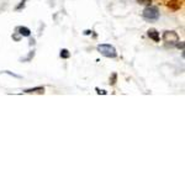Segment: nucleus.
I'll use <instances>...</instances> for the list:
<instances>
[{
	"instance_id": "nucleus-2",
	"label": "nucleus",
	"mask_w": 185,
	"mask_h": 185,
	"mask_svg": "<svg viewBox=\"0 0 185 185\" xmlns=\"http://www.w3.org/2000/svg\"><path fill=\"white\" fill-rule=\"evenodd\" d=\"M98 52L104 56V57H107V58H115L117 56V52H116V48L112 46V45H107V43H102V45H99L98 46Z\"/></svg>"
},
{
	"instance_id": "nucleus-11",
	"label": "nucleus",
	"mask_w": 185,
	"mask_h": 185,
	"mask_svg": "<svg viewBox=\"0 0 185 185\" xmlns=\"http://www.w3.org/2000/svg\"><path fill=\"white\" fill-rule=\"evenodd\" d=\"M136 1H137L139 5H146V6H148V5L152 4L153 0H136Z\"/></svg>"
},
{
	"instance_id": "nucleus-12",
	"label": "nucleus",
	"mask_w": 185,
	"mask_h": 185,
	"mask_svg": "<svg viewBox=\"0 0 185 185\" xmlns=\"http://www.w3.org/2000/svg\"><path fill=\"white\" fill-rule=\"evenodd\" d=\"M25 5H26V0H22V1H20V4L15 7V10H17V11H19V10L24 9V7H25Z\"/></svg>"
},
{
	"instance_id": "nucleus-13",
	"label": "nucleus",
	"mask_w": 185,
	"mask_h": 185,
	"mask_svg": "<svg viewBox=\"0 0 185 185\" xmlns=\"http://www.w3.org/2000/svg\"><path fill=\"white\" fill-rule=\"evenodd\" d=\"M95 90L98 91V94H104V95H106V94H107V92H106L105 90H100L99 88H95Z\"/></svg>"
},
{
	"instance_id": "nucleus-6",
	"label": "nucleus",
	"mask_w": 185,
	"mask_h": 185,
	"mask_svg": "<svg viewBox=\"0 0 185 185\" xmlns=\"http://www.w3.org/2000/svg\"><path fill=\"white\" fill-rule=\"evenodd\" d=\"M24 92H26V94H43L45 88L43 87H36V88L26 89V90H24Z\"/></svg>"
},
{
	"instance_id": "nucleus-10",
	"label": "nucleus",
	"mask_w": 185,
	"mask_h": 185,
	"mask_svg": "<svg viewBox=\"0 0 185 185\" xmlns=\"http://www.w3.org/2000/svg\"><path fill=\"white\" fill-rule=\"evenodd\" d=\"M116 80H117V74L116 73H112L110 77V85H115L116 84Z\"/></svg>"
},
{
	"instance_id": "nucleus-8",
	"label": "nucleus",
	"mask_w": 185,
	"mask_h": 185,
	"mask_svg": "<svg viewBox=\"0 0 185 185\" xmlns=\"http://www.w3.org/2000/svg\"><path fill=\"white\" fill-rule=\"evenodd\" d=\"M59 56H60V58H63V59H68V58L70 57V52H69L67 48H62Z\"/></svg>"
},
{
	"instance_id": "nucleus-15",
	"label": "nucleus",
	"mask_w": 185,
	"mask_h": 185,
	"mask_svg": "<svg viewBox=\"0 0 185 185\" xmlns=\"http://www.w3.org/2000/svg\"><path fill=\"white\" fill-rule=\"evenodd\" d=\"M175 46H177L178 48H181V49H184V42H178Z\"/></svg>"
},
{
	"instance_id": "nucleus-9",
	"label": "nucleus",
	"mask_w": 185,
	"mask_h": 185,
	"mask_svg": "<svg viewBox=\"0 0 185 185\" xmlns=\"http://www.w3.org/2000/svg\"><path fill=\"white\" fill-rule=\"evenodd\" d=\"M34 56H35V51H31V52L27 54L26 58H21V62H28V60H31L34 58Z\"/></svg>"
},
{
	"instance_id": "nucleus-5",
	"label": "nucleus",
	"mask_w": 185,
	"mask_h": 185,
	"mask_svg": "<svg viewBox=\"0 0 185 185\" xmlns=\"http://www.w3.org/2000/svg\"><path fill=\"white\" fill-rule=\"evenodd\" d=\"M16 31H17V34L21 35L22 37H30V35H31V30L26 26H19V27H16Z\"/></svg>"
},
{
	"instance_id": "nucleus-14",
	"label": "nucleus",
	"mask_w": 185,
	"mask_h": 185,
	"mask_svg": "<svg viewBox=\"0 0 185 185\" xmlns=\"http://www.w3.org/2000/svg\"><path fill=\"white\" fill-rule=\"evenodd\" d=\"M20 37H22V36H21V35H20V36H19V35H17V32H16V34H15V35L13 36V38H14L15 41H20Z\"/></svg>"
},
{
	"instance_id": "nucleus-1",
	"label": "nucleus",
	"mask_w": 185,
	"mask_h": 185,
	"mask_svg": "<svg viewBox=\"0 0 185 185\" xmlns=\"http://www.w3.org/2000/svg\"><path fill=\"white\" fill-rule=\"evenodd\" d=\"M142 17L146 20V21H157V20L159 19V10L158 7L156 6H152V5H148L145 10H143L142 13Z\"/></svg>"
},
{
	"instance_id": "nucleus-7",
	"label": "nucleus",
	"mask_w": 185,
	"mask_h": 185,
	"mask_svg": "<svg viewBox=\"0 0 185 185\" xmlns=\"http://www.w3.org/2000/svg\"><path fill=\"white\" fill-rule=\"evenodd\" d=\"M168 6L172 9V10H179L181 7V0H170Z\"/></svg>"
},
{
	"instance_id": "nucleus-3",
	"label": "nucleus",
	"mask_w": 185,
	"mask_h": 185,
	"mask_svg": "<svg viewBox=\"0 0 185 185\" xmlns=\"http://www.w3.org/2000/svg\"><path fill=\"white\" fill-rule=\"evenodd\" d=\"M163 41L166 46L168 47H174L178 42H179V36L175 31H166L163 34Z\"/></svg>"
},
{
	"instance_id": "nucleus-4",
	"label": "nucleus",
	"mask_w": 185,
	"mask_h": 185,
	"mask_svg": "<svg viewBox=\"0 0 185 185\" xmlns=\"http://www.w3.org/2000/svg\"><path fill=\"white\" fill-rule=\"evenodd\" d=\"M147 35H148V37L149 38H152L154 42H159V32L156 30V28H149L148 31H147Z\"/></svg>"
},
{
	"instance_id": "nucleus-17",
	"label": "nucleus",
	"mask_w": 185,
	"mask_h": 185,
	"mask_svg": "<svg viewBox=\"0 0 185 185\" xmlns=\"http://www.w3.org/2000/svg\"><path fill=\"white\" fill-rule=\"evenodd\" d=\"M91 32H92V31H90V30H87V31H85V32H84V35H90Z\"/></svg>"
},
{
	"instance_id": "nucleus-16",
	"label": "nucleus",
	"mask_w": 185,
	"mask_h": 185,
	"mask_svg": "<svg viewBox=\"0 0 185 185\" xmlns=\"http://www.w3.org/2000/svg\"><path fill=\"white\" fill-rule=\"evenodd\" d=\"M35 45V38H31L30 40V46H34Z\"/></svg>"
}]
</instances>
